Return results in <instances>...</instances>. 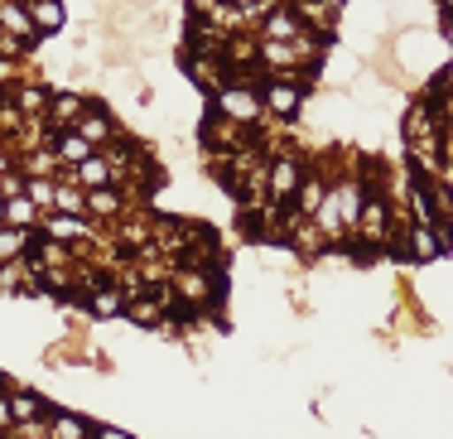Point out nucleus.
<instances>
[{"instance_id":"f257e3e1","label":"nucleus","mask_w":453,"mask_h":439,"mask_svg":"<svg viewBox=\"0 0 453 439\" xmlns=\"http://www.w3.org/2000/svg\"><path fill=\"white\" fill-rule=\"evenodd\" d=\"M212 112L226 116L236 126H261L265 121V106H261V92L251 82H226V88L212 92Z\"/></svg>"},{"instance_id":"f03ea898","label":"nucleus","mask_w":453,"mask_h":439,"mask_svg":"<svg viewBox=\"0 0 453 439\" xmlns=\"http://www.w3.org/2000/svg\"><path fill=\"white\" fill-rule=\"evenodd\" d=\"M299 179H304V155H295V150L271 155V165H265V203H289Z\"/></svg>"},{"instance_id":"7ed1b4c3","label":"nucleus","mask_w":453,"mask_h":439,"mask_svg":"<svg viewBox=\"0 0 453 439\" xmlns=\"http://www.w3.org/2000/svg\"><path fill=\"white\" fill-rule=\"evenodd\" d=\"M401 251H410L415 266H429V261H439V256H449V232L434 227V222H415V227H405Z\"/></svg>"},{"instance_id":"20e7f679","label":"nucleus","mask_w":453,"mask_h":439,"mask_svg":"<svg viewBox=\"0 0 453 439\" xmlns=\"http://www.w3.org/2000/svg\"><path fill=\"white\" fill-rule=\"evenodd\" d=\"M179 68H183V78H188L198 92H218L222 82H226V68H222L218 53H193V49H179Z\"/></svg>"},{"instance_id":"39448f33","label":"nucleus","mask_w":453,"mask_h":439,"mask_svg":"<svg viewBox=\"0 0 453 439\" xmlns=\"http://www.w3.org/2000/svg\"><path fill=\"white\" fill-rule=\"evenodd\" d=\"M299 29H304V19L295 15V5H289V0H271V10L261 15V39H280V44H289Z\"/></svg>"},{"instance_id":"423d86ee","label":"nucleus","mask_w":453,"mask_h":439,"mask_svg":"<svg viewBox=\"0 0 453 439\" xmlns=\"http://www.w3.org/2000/svg\"><path fill=\"white\" fill-rule=\"evenodd\" d=\"M73 131H78V135H82V141H88L92 150H102V145L116 135V116L106 112L102 102H88V112L78 116V126H73Z\"/></svg>"},{"instance_id":"0eeeda50","label":"nucleus","mask_w":453,"mask_h":439,"mask_svg":"<svg viewBox=\"0 0 453 439\" xmlns=\"http://www.w3.org/2000/svg\"><path fill=\"white\" fill-rule=\"evenodd\" d=\"M82 112H88V97H82V92H58V88H53L49 112H44V126H53V131H73Z\"/></svg>"},{"instance_id":"6e6552de","label":"nucleus","mask_w":453,"mask_h":439,"mask_svg":"<svg viewBox=\"0 0 453 439\" xmlns=\"http://www.w3.org/2000/svg\"><path fill=\"white\" fill-rule=\"evenodd\" d=\"M0 35L19 39L25 49H35V44H39L35 25H29V10H25V0H0Z\"/></svg>"},{"instance_id":"1a4fd4ad","label":"nucleus","mask_w":453,"mask_h":439,"mask_svg":"<svg viewBox=\"0 0 453 439\" xmlns=\"http://www.w3.org/2000/svg\"><path fill=\"white\" fill-rule=\"evenodd\" d=\"M25 10H29V25H35L39 39L58 35V29L68 25V5H63V0H25Z\"/></svg>"},{"instance_id":"9d476101","label":"nucleus","mask_w":453,"mask_h":439,"mask_svg":"<svg viewBox=\"0 0 453 439\" xmlns=\"http://www.w3.org/2000/svg\"><path fill=\"white\" fill-rule=\"evenodd\" d=\"M39 222H44V237H53V242H88L92 237V222L78 218V212H49Z\"/></svg>"},{"instance_id":"9b49d317","label":"nucleus","mask_w":453,"mask_h":439,"mask_svg":"<svg viewBox=\"0 0 453 439\" xmlns=\"http://www.w3.org/2000/svg\"><path fill=\"white\" fill-rule=\"evenodd\" d=\"M323 194H328V184H323V174H319V169H309V174L299 179L295 198H289V208H295V218H314V208L323 203Z\"/></svg>"},{"instance_id":"f8f14e48","label":"nucleus","mask_w":453,"mask_h":439,"mask_svg":"<svg viewBox=\"0 0 453 439\" xmlns=\"http://www.w3.org/2000/svg\"><path fill=\"white\" fill-rule=\"evenodd\" d=\"M49 150L58 155V169H73V165H82L88 155H96V150L82 141L78 131H53V141H49Z\"/></svg>"},{"instance_id":"ddd939ff","label":"nucleus","mask_w":453,"mask_h":439,"mask_svg":"<svg viewBox=\"0 0 453 439\" xmlns=\"http://www.w3.org/2000/svg\"><path fill=\"white\" fill-rule=\"evenodd\" d=\"M68 184H78L82 194H92V189H106V184H111V169H106L102 155H88L82 165L68 169Z\"/></svg>"},{"instance_id":"4468645a","label":"nucleus","mask_w":453,"mask_h":439,"mask_svg":"<svg viewBox=\"0 0 453 439\" xmlns=\"http://www.w3.org/2000/svg\"><path fill=\"white\" fill-rule=\"evenodd\" d=\"M29 242H35V232H29V227H5V222H0V266L19 261V256L29 251Z\"/></svg>"},{"instance_id":"2eb2a0df","label":"nucleus","mask_w":453,"mask_h":439,"mask_svg":"<svg viewBox=\"0 0 453 439\" xmlns=\"http://www.w3.org/2000/svg\"><path fill=\"white\" fill-rule=\"evenodd\" d=\"M88 212H96V218H116V212H126V194L116 184L92 189V194H88Z\"/></svg>"},{"instance_id":"dca6fc26","label":"nucleus","mask_w":453,"mask_h":439,"mask_svg":"<svg viewBox=\"0 0 453 439\" xmlns=\"http://www.w3.org/2000/svg\"><path fill=\"white\" fill-rule=\"evenodd\" d=\"M35 222H39V208L25 194L5 198V227H35Z\"/></svg>"},{"instance_id":"f3484780","label":"nucleus","mask_w":453,"mask_h":439,"mask_svg":"<svg viewBox=\"0 0 453 439\" xmlns=\"http://www.w3.org/2000/svg\"><path fill=\"white\" fill-rule=\"evenodd\" d=\"M53 212H78V218H88V194L78 184H58L53 189Z\"/></svg>"},{"instance_id":"a211bd4d","label":"nucleus","mask_w":453,"mask_h":439,"mask_svg":"<svg viewBox=\"0 0 453 439\" xmlns=\"http://www.w3.org/2000/svg\"><path fill=\"white\" fill-rule=\"evenodd\" d=\"M49 411V405L44 401H39V396L35 391H15V396H10V415H15V420L19 425H29V420H39V415H44Z\"/></svg>"},{"instance_id":"6ab92c4d","label":"nucleus","mask_w":453,"mask_h":439,"mask_svg":"<svg viewBox=\"0 0 453 439\" xmlns=\"http://www.w3.org/2000/svg\"><path fill=\"white\" fill-rule=\"evenodd\" d=\"M53 189H58V179H25V189H19V194L35 203L39 212H49L53 208Z\"/></svg>"},{"instance_id":"aec40b11","label":"nucleus","mask_w":453,"mask_h":439,"mask_svg":"<svg viewBox=\"0 0 453 439\" xmlns=\"http://www.w3.org/2000/svg\"><path fill=\"white\" fill-rule=\"evenodd\" d=\"M159 309H165L159 299H131V304H126V314H131L135 324H145V328H159V324H165V314H159Z\"/></svg>"},{"instance_id":"412c9836","label":"nucleus","mask_w":453,"mask_h":439,"mask_svg":"<svg viewBox=\"0 0 453 439\" xmlns=\"http://www.w3.org/2000/svg\"><path fill=\"white\" fill-rule=\"evenodd\" d=\"M19 290H29L25 261H5L0 266V295H19Z\"/></svg>"},{"instance_id":"4be33fe9","label":"nucleus","mask_w":453,"mask_h":439,"mask_svg":"<svg viewBox=\"0 0 453 439\" xmlns=\"http://www.w3.org/2000/svg\"><path fill=\"white\" fill-rule=\"evenodd\" d=\"M53 439H88V420L82 415H53Z\"/></svg>"},{"instance_id":"5701e85b","label":"nucleus","mask_w":453,"mask_h":439,"mask_svg":"<svg viewBox=\"0 0 453 439\" xmlns=\"http://www.w3.org/2000/svg\"><path fill=\"white\" fill-rule=\"evenodd\" d=\"M179 285H183V295H188L193 304H203V299H212V281H203L198 271H183V275H179Z\"/></svg>"},{"instance_id":"b1692460","label":"nucleus","mask_w":453,"mask_h":439,"mask_svg":"<svg viewBox=\"0 0 453 439\" xmlns=\"http://www.w3.org/2000/svg\"><path fill=\"white\" fill-rule=\"evenodd\" d=\"M92 309H96L102 319H111V314H121V309H126V299L116 295L111 285H102V295H92Z\"/></svg>"},{"instance_id":"393cba45","label":"nucleus","mask_w":453,"mask_h":439,"mask_svg":"<svg viewBox=\"0 0 453 439\" xmlns=\"http://www.w3.org/2000/svg\"><path fill=\"white\" fill-rule=\"evenodd\" d=\"M222 15V0H188V19H218Z\"/></svg>"},{"instance_id":"a878e982","label":"nucleus","mask_w":453,"mask_h":439,"mask_svg":"<svg viewBox=\"0 0 453 439\" xmlns=\"http://www.w3.org/2000/svg\"><path fill=\"white\" fill-rule=\"evenodd\" d=\"M5 169H15V155H10L5 145H0V174H5Z\"/></svg>"},{"instance_id":"bb28decb","label":"nucleus","mask_w":453,"mask_h":439,"mask_svg":"<svg viewBox=\"0 0 453 439\" xmlns=\"http://www.w3.org/2000/svg\"><path fill=\"white\" fill-rule=\"evenodd\" d=\"M96 439H131L126 430H111V425H106V430H96Z\"/></svg>"},{"instance_id":"cd10ccee","label":"nucleus","mask_w":453,"mask_h":439,"mask_svg":"<svg viewBox=\"0 0 453 439\" xmlns=\"http://www.w3.org/2000/svg\"><path fill=\"white\" fill-rule=\"evenodd\" d=\"M5 420H10V401H0V430H5Z\"/></svg>"},{"instance_id":"c85d7f7f","label":"nucleus","mask_w":453,"mask_h":439,"mask_svg":"<svg viewBox=\"0 0 453 439\" xmlns=\"http://www.w3.org/2000/svg\"><path fill=\"white\" fill-rule=\"evenodd\" d=\"M0 222H5V198H0Z\"/></svg>"},{"instance_id":"c756f323","label":"nucleus","mask_w":453,"mask_h":439,"mask_svg":"<svg viewBox=\"0 0 453 439\" xmlns=\"http://www.w3.org/2000/svg\"><path fill=\"white\" fill-rule=\"evenodd\" d=\"M0 387H5V377H0Z\"/></svg>"}]
</instances>
